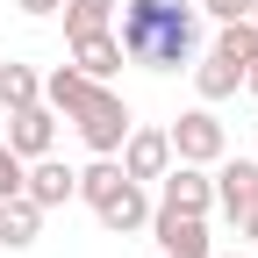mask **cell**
<instances>
[{"instance_id":"1","label":"cell","mask_w":258,"mask_h":258,"mask_svg":"<svg viewBox=\"0 0 258 258\" xmlns=\"http://www.w3.org/2000/svg\"><path fill=\"white\" fill-rule=\"evenodd\" d=\"M115 43L129 64H158V72H172L201 50V8H186V0H129L115 8Z\"/></svg>"},{"instance_id":"8","label":"cell","mask_w":258,"mask_h":258,"mask_svg":"<svg viewBox=\"0 0 258 258\" xmlns=\"http://www.w3.org/2000/svg\"><path fill=\"white\" fill-rule=\"evenodd\" d=\"M72 186H79V172H72V165H57L50 151L22 165V194H29L36 208H64V201H72Z\"/></svg>"},{"instance_id":"9","label":"cell","mask_w":258,"mask_h":258,"mask_svg":"<svg viewBox=\"0 0 258 258\" xmlns=\"http://www.w3.org/2000/svg\"><path fill=\"white\" fill-rule=\"evenodd\" d=\"M50 144H57V122H50V108H43V101H29V108H15V115H8V151L22 158V165H29V158H43Z\"/></svg>"},{"instance_id":"13","label":"cell","mask_w":258,"mask_h":258,"mask_svg":"<svg viewBox=\"0 0 258 258\" xmlns=\"http://www.w3.org/2000/svg\"><path fill=\"white\" fill-rule=\"evenodd\" d=\"M237 86H244V64H230V57H215V50H208L201 64H194V93H201L208 108H215V101H230Z\"/></svg>"},{"instance_id":"21","label":"cell","mask_w":258,"mask_h":258,"mask_svg":"<svg viewBox=\"0 0 258 258\" xmlns=\"http://www.w3.org/2000/svg\"><path fill=\"white\" fill-rule=\"evenodd\" d=\"M244 86H251V93H258V50H251V57H244Z\"/></svg>"},{"instance_id":"4","label":"cell","mask_w":258,"mask_h":258,"mask_svg":"<svg viewBox=\"0 0 258 258\" xmlns=\"http://www.w3.org/2000/svg\"><path fill=\"white\" fill-rule=\"evenodd\" d=\"M165 137H172V158H179V165H215V158L230 151V137H222V122H215L208 101H201V108H186V115L165 129Z\"/></svg>"},{"instance_id":"18","label":"cell","mask_w":258,"mask_h":258,"mask_svg":"<svg viewBox=\"0 0 258 258\" xmlns=\"http://www.w3.org/2000/svg\"><path fill=\"white\" fill-rule=\"evenodd\" d=\"M8 194H22V158L0 144V201H8Z\"/></svg>"},{"instance_id":"16","label":"cell","mask_w":258,"mask_h":258,"mask_svg":"<svg viewBox=\"0 0 258 258\" xmlns=\"http://www.w3.org/2000/svg\"><path fill=\"white\" fill-rule=\"evenodd\" d=\"M115 8H122V0H64V36H86V29H108L115 22Z\"/></svg>"},{"instance_id":"14","label":"cell","mask_w":258,"mask_h":258,"mask_svg":"<svg viewBox=\"0 0 258 258\" xmlns=\"http://www.w3.org/2000/svg\"><path fill=\"white\" fill-rule=\"evenodd\" d=\"M122 179H129V172L115 165V158H93V165L79 172V186H72V194H79V201H86V208H101V201H108V194H115Z\"/></svg>"},{"instance_id":"11","label":"cell","mask_w":258,"mask_h":258,"mask_svg":"<svg viewBox=\"0 0 258 258\" xmlns=\"http://www.w3.org/2000/svg\"><path fill=\"white\" fill-rule=\"evenodd\" d=\"M72 64L86 79H115L122 72V43H115V29H86V36H72Z\"/></svg>"},{"instance_id":"15","label":"cell","mask_w":258,"mask_h":258,"mask_svg":"<svg viewBox=\"0 0 258 258\" xmlns=\"http://www.w3.org/2000/svg\"><path fill=\"white\" fill-rule=\"evenodd\" d=\"M29 101H43V79L29 72V64H0V108H29Z\"/></svg>"},{"instance_id":"19","label":"cell","mask_w":258,"mask_h":258,"mask_svg":"<svg viewBox=\"0 0 258 258\" xmlns=\"http://www.w3.org/2000/svg\"><path fill=\"white\" fill-rule=\"evenodd\" d=\"M201 15H215V22H244L251 0H201Z\"/></svg>"},{"instance_id":"12","label":"cell","mask_w":258,"mask_h":258,"mask_svg":"<svg viewBox=\"0 0 258 258\" xmlns=\"http://www.w3.org/2000/svg\"><path fill=\"white\" fill-rule=\"evenodd\" d=\"M36 230H43V208L29 201V194H8V201H0V244H8V251H29Z\"/></svg>"},{"instance_id":"6","label":"cell","mask_w":258,"mask_h":258,"mask_svg":"<svg viewBox=\"0 0 258 258\" xmlns=\"http://www.w3.org/2000/svg\"><path fill=\"white\" fill-rule=\"evenodd\" d=\"M151 237L165 244V258H208V222L179 208H151Z\"/></svg>"},{"instance_id":"17","label":"cell","mask_w":258,"mask_h":258,"mask_svg":"<svg viewBox=\"0 0 258 258\" xmlns=\"http://www.w3.org/2000/svg\"><path fill=\"white\" fill-rule=\"evenodd\" d=\"M258 50V29L251 22H222V36H215V57H230V64H244Z\"/></svg>"},{"instance_id":"7","label":"cell","mask_w":258,"mask_h":258,"mask_svg":"<svg viewBox=\"0 0 258 258\" xmlns=\"http://www.w3.org/2000/svg\"><path fill=\"white\" fill-rule=\"evenodd\" d=\"M115 165H122L129 179H158V172L172 165V137H165V129H137V122H129V137H122V158H115Z\"/></svg>"},{"instance_id":"10","label":"cell","mask_w":258,"mask_h":258,"mask_svg":"<svg viewBox=\"0 0 258 258\" xmlns=\"http://www.w3.org/2000/svg\"><path fill=\"white\" fill-rule=\"evenodd\" d=\"M93 215H101V230L129 237V230H144V222H151V201H144V186H137V179H122V186H115V194H108V201L93 208Z\"/></svg>"},{"instance_id":"3","label":"cell","mask_w":258,"mask_h":258,"mask_svg":"<svg viewBox=\"0 0 258 258\" xmlns=\"http://www.w3.org/2000/svg\"><path fill=\"white\" fill-rule=\"evenodd\" d=\"M215 165H222V172H208L215 201L230 208L237 237H258V158H215Z\"/></svg>"},{"instance_id":"22","label":"cell","mask_w":258,"mask_h":258,"mask_svg":"<svg viewBox=\"0 0 258 258\" xmlns=\"http://www.w3.org/2000/svg\"><path fill=\"white\" fill-rule=\"evenodd\" d=\"M244 22H251V29H258V0H251V15H244Z\"/></svg>"},{"instance_id":"2","label":"cell","mask_w":258,"mask_h":258,"mask_svg":"<svg viewBox=\"0 0 258 258\" xmlns=\"http://www.w3.org/2000/svg\"><path fill=\"white\" fill-rule=\"evenodd\" d=\"M72 129L93 144V158H115L122 151V137H129V108H122V93L108 86V79H86L79 93H72Z\"/></svg>"},{"instance_id":"5","label":"cell","mask_w":258,"mask_h":258,"mask_svg":"<svg viewBox=\"0 0 258 258\" xmlns=\"http://www.w3.org/2000/svg\"><path fill=\"white\" fill-rule=\"evenodd\" d=\"M158 208H179V215H208L215 208V179H208V165H165L158 172Z\"/></svg>"},{"instance_id":"20","label":"cell","mask_w":258,"mask_h":258,"mask_svg":"<svg viewBox=\"0 0 258 258\" xmlns=\"http://www.w3.org/2000/svg\"><path fill=\"white\" fill-rule=\"evenodd\" d=\"M15 8H22V15H57L64 0H15Z\"/></svg>"}]
</instances>
